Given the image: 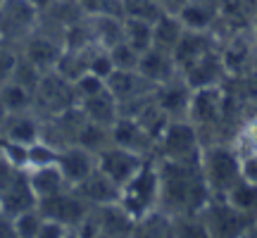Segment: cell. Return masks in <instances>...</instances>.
Segmentation results:
<instances>
[{
  "label": "cell",
  "mask_w": 257,
  "mask_h": 238,
  "mask_svg": "<svg viewBox=\"0 0 257 238\" xmlns=\"http://www.w3.org/2000/svg\"><path fill=\"white\" fill-rule=\"evenodd\" d=\"M67 236H72V233H69V229H67L64 224L43 217V224H41V231H38V238H67Z\"/></svg>",
  "instance_id": "cell-34"
},
{
  "label": "cell",
  "mask_w": 257,
  "mask_h": 238,
  "mask_svg": "<svg viewBox=\"0 0 257 238\" xmlns=\"http://www.w3.org/2000/svg\"><path fill=\"white\" fill-rule=\"evenodd\" d=\"M41 10L31 0H3L0 3V41L15 48L38 27Z\"/></svg>",
  "instance_id": "cell-8"
},
{
  "label": "cell",
  "mask_w": 257,
  "mask_h": 238,
  "mask_svg": "<svg viewBox=\"0 0 257 238\" xmlns=\"http://www.w3.org/2000/svg\"><path fill=\"white\" fill-rule=\"evenodd\" d=\"M0 100H3V105H5L8 114L34 110V91H29L27 86L12 81V79L0 83Z\"/></svg>",
  "instance_id": "cell-27"
},
{
  "label": "cell",
  "mask_w": 257,
  "mask_h": 238,
  "mask_svg": "<svg viewBox=\"0 0 257 238\" xmlns=\"http://www.w3.org/2000/svg\"><path fill=\"white\" fill-rule=\"evenodd\" d=\"M0 138L8 143H17V146H31L41 138V117L36 112H17V114H8L3 127H0Z\"/></svg>",
  "instance_id": "cell-19"
},
{
  "label": "cell",
  "mask_w": 257,
  "mask_h": 238,
  "mask_svg": "<svg viewBox=\"0 0 257 238\" xmlns=\"http://www.w3.org/2000/svg\"><path fill=\"white\" fill-rule=\"evenodd\" d=\"M179 19L191 31H214L219 22V0H186Z\"/></svg>",
  "instance_id": "cell-21"
},
{
  "label": "cell",
  "mask_w": 257,
  "mask_h": 238,
  "mask_svg": "<svg viewBox=\"0 0 257 238\" xmlns=\"http://www.w3.org/2000/svg\"><path fill=\"white\" fill-rule=\"evenodd\" d=\"M88 19V29H91V38L98 48L110 50L124 41V17L121 15H112V12H95V15H86Z\"/></svg>",
  "instance_id": "cell-22"
},
{
  "label": "cell",
  "mask_w": 257,
  "mask_h": 238,
  "mask_svg": "<svg viewBox=\"0 0 257 238\" xmlns=\"http://www.w3.org/2000/svg\"><path fill=\"white\" fill-rule=\"evenodd\" d=\"M202 141L198 129L188 119H169V124L157 138V160H174V162H195L200 160Z\"/></svg>",
  "instance_id": "cell-6"
},
{
  "label": "cell",
  "mask_w": 257,
  "mask_h": 238,
  "mask_svg": "<svg viewBox=\"0 0 257 238\" xmlns=\"http://www.w3.org/2000/svg\"><path fill=\"white\" fill-rule=\"evenodd\" d=\"M110 57H112L114 69H136L141 53H138V50H134L126 41H119L117 46L110 48Z\"/></svg>",
  "instance_id": "cell-31"
},
{
  "label": "cell",
  "mask_w": 257,
  "mask_h": 238,
  "mask_svg": "<svg viewBox=\"0 0 257 238\" xmlns=\"http://www.w3.org/2000/svg\"><path fill=\"white\" fill-rule=\"evenodd\" d=\"M17 55H19V48L0 41V83L10 79V74L15 69V62H17Z\"/></svg>",
  "instance_id": "cell-33"
},
{
  "label": "cell",
  "mask_w": 257,
  "mask_h": 238,
  "mask_svg": "<svg viewBox=\"0 0 257 238\" xmlns=\"http://www.w3.org/2000/svg\"><path fill=\"white\" fill-rule=\"evenodd\" d=\"M107 88L114 95V100L119 102V114L136 107L138 102L150 98L155 91V86L138 69H114L107 76Z\"/></svg>",
  "instance_id": "cell-12"
},
{
  "label": "cell",
  "mask_w": 257,
  "mask_h": 238,
  "mask_svg": "<svg viewBox=\"0 0 257 238\" xmlns=\"http://www.w3.org/2000/svg\"><path fill=\"white\" fill-rule=\"evenodd\" d=\"M186 27L181 24L179 15H172V12H162L160 17L153 22V46L160 48V50H167V53H174L179 38L184 36Z\"/></svg>",
  "instance_id": "cell-26"
},
{
  "label": "cell",
  "mask_w": 257,
  "mask_h": 238,
  "mask_svg": "<svg viewBox=\"0 0 257 238\" xmlns=\"http://www.w3.org/2000/svg\"><path fill=\"white\" fill-rule=\"evenodd\" d=\"M148 160H150V157H143V155H138V153H131V150H126V148L114 146V143H110L107 148H102L100 153L95 155L98 169H100L105 176H110L119 188L126 181H131V179L143 169V165H146Z\"/></svg>",
  "instance_id": "cell-11"
},
{
  "label": "cell",
  "mask_w": 257,
  "mask_h": 238,
  "mask_svg": "<svg viewBox=\"0 0 257 238\" xmlns=\"http://www.w3.org/2000/svg\"><path fill=\"white\" fill-rule=\"evenodd\" d=\"M124 41L138 53L148 50L153 46V22L141 17H124Z\"/></svg>",
  "instance_id": "cell-28"
},
{
  "label": "cell",
  "mask_w": 257,
  "mask_h": 238,
  "mask_svg": "<svg viewBox=\"0 0 257 238\" xmlns=\"http://www.w3.org/2000/svg\"><path fill=\"white\" fill-rule=\"evenodd\" d=\"M29 179H31V188L36 193V200H43L48 195H55V193L69 188V183L64 179L62 169L57 167V162L31 167L29 169Z\"/></svg>",
  "instance_id": "cell-25"
},
{
  "label": "cell",
  "mask_w": 257,
  "mask_h": 238,
  "mask_svg": "<svg viewBox=\"0 0 257 238\" xmlns=\"http://www.w3.org/2000/svg\"><path fill=\"white\" fill-rule=\"evenodd\" d=\"M200 172L207 181L212 195L224 198L243 179L240 174V153L231 141H214L202 146Z\"/></svg>",
  "instance_id": "cell-2"
},
{
  "label": "cell",
  "mask_w": 257,
  "mask_h": 238,
  "mask_svg": "<svg viewBox=\"0 0 257 238\" xmlns=\"http://www.w3.org/2000/svg\"><path fill=\"white\" fill-rule=\"evenodd\" d=\"M181 76L186 79V83L191 86L193 91L212 88V86H224L229 81V72H226V64H224L219 46L212 48L210 53H205L200 60H195L188 69L181 72Z\"/></svg>",
  "instance_id": "cell-14"
},
{
  "label": "cell",
  "mask_w": 257,
  "mask_h": 238,
  "mask_svg": "<svg viewBox=\"0 0 257 238\" xmlns=\"http://www.w3.org/2000/svg\"><path fill=\"white\" fill-rule=\"evenodd\" d=\"M160 174V207L169 217L179 214H200V210L212 198L207 181L200 172V160L195 162H174L157 160Z\"/></svg>",
  "instance_id": "cell-1"
},
{
  "label": "cell",
  "mask_w": 257,
  "mask_h": 238,
  "mask_svg": "<svg viewBox=\"0 0 257 238\" xmlns=\"http://www.w3.org/2000/svg\"><path fill=\"white\" fill-rule=\"evenodd\" d=\"M110 138L114 146L126 148L131 153H138L143 157H155L157 153V141L155 136L148 131L138 119L128 117V114H119L117 122L110 127Z\"/></svg>",
  "instance_id": "cell-13"
},
{
  "label": "cell",
  "mask_w": 257,
  "mask_h": 238,
  "mask_svg": "<svg viewBox=\"0 0 257 238\" xmlns=\"http://www.w3.org/2000/svg\"><path fill=\"white\" fill-rule=\"evenodd\" d=\"M57 167L62 169L64 179L69 186H79L81 181H86L88 176L95 172V155L91 150H86L81 146H64L57 150Z\"/></svg>",
  "instance_id": "cell-18"
},
{
  "label": "cell",
  "mask_w": 257,
  "mask_h": 238,
  "mask_svg": "<svg viewBox=\"0 0 257 238\" xmlns=\"http://www.w3.org/2000/svg\"><path fill=\"white\" fill-rule=\"evenodd\" d=\"M240 174L250 183H257V153L240 155Z\"/></svg>",
  "instance_id": "cell-35"
},
{
  "label": "cell",
  "mask_w": 257,
  "mask_h": 238,
  "mask_svg": "<svg viewBox=\"0 0 257 238\" xmlns=\"http://www.w3.org/2000/svg\"><path fill=\"white\" fill-rule=\"evenodd\" d=\"M155 3L162 12H172V15H179V10L186 5V0H155Z\"/></svg>",
  "instance_id": "cell-36"
},
{
  "label": "cell",
  "mask_w": 257,
  "mask_h": 238,
  "mask_svg": "<svg viewBox=\"0 0 257 238\" xmlns=\"http://www.w3.org/2000/svg\"><path fill=\"white\" fill-rule=\"evenodd\" d=\"M79 102L76 91H74V81L57 72V69H48L41 74L38 86L34 91V112L38 117H53L60 112L69 110Z\"/></svg>",
  "instance_id": "cell-7"
},
{
  "label": "cell",
  "mask_w": 257,
  "mask_h": 238,
  "mask_svg": "<svg viewBox=\"0 0 257 238\" xmlns=\"http://www.w3.org/2000/svg\"><path fill=\"white\" fill-rule=\"evenodd\" d=\"M224 198H226L231 205H236L238 210L257 217V183H250V181H245V179H240Z\"/></svg>",
  "instance_id": "cell-29"
},
{
  "label": "cell",
  "mask_w": 257,
  "mask_h": 238,
  "mask_svg": "<svg viewBox=\"0 0 257 238\" xmlns=\"http://www.w3.org/2000/svg\"><path fill=\"white\" fill-rule=\"evenodd\" d=\"M257 22V0H219V22L214 34L231 36L240 31H252Z\"/></svg>",
  "instance_id": "cell-15"
},
{
  "label": "cell",
  "mask_w": 257,
  "mask_h": 238,
  "mask_svg": "<svg viewBox=\"0 0 257 238\" xmlns=\"http://www.w3.org/2000/svg\"><path fill=\"white\" fill-rule=\"evenodd\" d=\"M38 210L43 217L48 219H55L60 224H64L72 236H76V231L81 226L86 217L91 214V205L81 198V193L76 188H64V191L55 193V195H48L43 200H38Z\"/></svg>",
  "instance_id": "cell-9"
},
{
  "label": "cell",
  "mask_w": 257,
  "mask_h": 238,
  "mask_svg": "<svg viewBox=\"0 0 257 238\" xmlns=\"http://www.w3.org/2000/svg\"><path fill=\"white\" fill-rule=\"evenodd\" d=\"M36 193L31 188L29 169L12 160L0 143V212L15 217L19 212L36 207Z\"/></svg>",
  "instance_id": "cell-3"
},
{
  "label": "cell",
  "mask_w": 257,
  "mask_h": 238,
  "mask_svg": "<svg viewBox=\"0 0 257 238\" xmlns=\"http://www.w3.org/2000/svg\"><path fill=\"white\" fill-rule=\"evenodd\" d=\"M41 224H43V214H41V210H38V205L12 217L15 236H19V238H38Z\"/></svg>",
  "instance_id": "cell-30"
},
{
  "label": "cell",
  "mask_w": 257,
  "mask_h": 238,
  "mask_svg": "<svg viewBox=\"0 0 257 238\" xmlns=\"http://www.w3.org/2000/svg\"><path fill=\"white\" fill-rule=\"evenodd\" d=\"M102 88H107V81L93 72H83L79 79H74V91H76V98H79V100L102 91Z\"/></svg>",
  "instance_id": "cell-32"
},
{
  "label": "cell",
  "mask_w": 257,
  "mask_h": 238,
  "mask_svg": "<svg viewBox=\"0 0 257 238\" xmlns=\"http://www.w3.org/2000/svg\"><path fill=\"white\" fill-rule=\"evenodd\" d=\"M217 46H219V36L214 31H191V29H186L184 36L176 43L172 57H174L179 72H184L195 60H200L205 53H210L212 48Z\"/></svg>",
  "instance_id": "cell-17"
},
{
  "label": "cell",
  "mask_w": 257,
  "mask_h": 238,
  "mask_svg": "<svg viewBox=\"0 0 257 238\" xmlns=\"http://www.w3.org/2000/svg\"><path fill=\"white\" fill-rule=\"evenodd\" d=\"M200 219L205 224L207 236L212 238H245L257 217L238 210L226 198L212 195L207 205L200 210Z\"/></svg>",
  "instance_id": "cell-5"
},
{
  "label": "cell",
  "mask_w": 257,
  "mask_h": 238,
  "mask_svg": "<svg viewBox=\"0 0 257 238\" xmlns=\"http://www.w3.org/2000/svg\"><path fill=\"white\" fill-rule=\"evenodd\" d=\"M79 107L83 110V114L102 127H112L117 117H119V102L114 100V95L110 93V88H102V91L93 93L88 98L79 100Z\"/></svg>",
  "instance_id": "cell-24"
},
{
  "label": "cell",
  "mask_w": 257,
  "mask_h": 238,
  "mask_svg": "<svg viewBox=\"0 0 257 238\" xmlns=\"http://www.w3.org/2000/svg\"><path fill=\"white\" fill-rule=\"evenodd\" d=\"M191 98H193V88L186 83V79L181 74H176L174 79L155 86V91H153L155 105L169 119H188Z\"/></svg>",
  "instance_id": "cell-16"
},
{
  "label": "cell",
  "mask_w": 257,
  "mask_h": 238,
  "mask_svg": "<svg viewBox=\"0 0 257 238\" xmlns=\"http://www.w3.org/2000/svg\"><path fill=\"white\" fill-rule=\"evenodd\" d=\"M136 69L143 74L153 86H160V83L174 79L176 74H181L179 67H176V62H174V57H172V53L160 50V48H155V46H150L148 50L141 53Z\"/></svg>",
  "instance_id": "cell-20"
},
{
  "label": "cell",
  "mask_w": 257,
  "mask_h": 238,
  "mask_svg": "<svg viewBox=\"0 0 257 238\" xmlns=\"http://www.w3.org/2000/svg\"><path fill=\"white\" fill-rule=\"evenodd\" d=\"M64 50V36L57 34L53 29L41 27L38 24L31 34H29L22 46H19V55L27 57L29 62L38 67L41 72H48V69H55L57 60Z\"/></svg>",
  "instance_id": "cell-10"
},
{
  "label": "cell",
  "mask_w": 257,
  "mask_h": 238,
  "mask_svg": "<svg viewBox=\"0 0 257 238\" xmlns=\"http://www.w3.org/2000/svg\"><path fill=\"white\" fill-rule=\"evenodd\" d=\"M119 205L136 221H141L143 217H148L150 212H155L160 207V174H157L155 157L148 160L143 169L131 181L121 186Z\"/></svg>",
  "instance_id": "cell-4"
},
{
  "label": "cell",
  "mask_w": 257,
  "mask_h": 238,
  "mask_svg": "<svg viewBox=\"0 0 257 238\" xmlns=\"http://www.w3.org/2000/svg\"><path fill=\"white\" fill-rule=\"evenodd\" d=\"M5 117H8V110H5V105H3V100H0V127H3Z\"/></svg>",
  "instance_id": "cell-37"
},
{
  "label": "cell",
  "mask_w": 257,
  "mask_h": 238,
  "mask_svg": "<svg viewBox=\"0 0 257 238\" xmlns=\"http://www.w3.org/2000/svg\"><path fill=\"white\" fill-rule=\"evenodd\" d=\"M74 188L81 193V198L88 202L91 207L107 205V202H117L119 200V191H121L119 186L112 181L110 176L102 174L98 167H95V172H93L86 181H81L79 186H74Z\"/></svg>",
  "instance_id": "cell-23"
}]
</instances>
